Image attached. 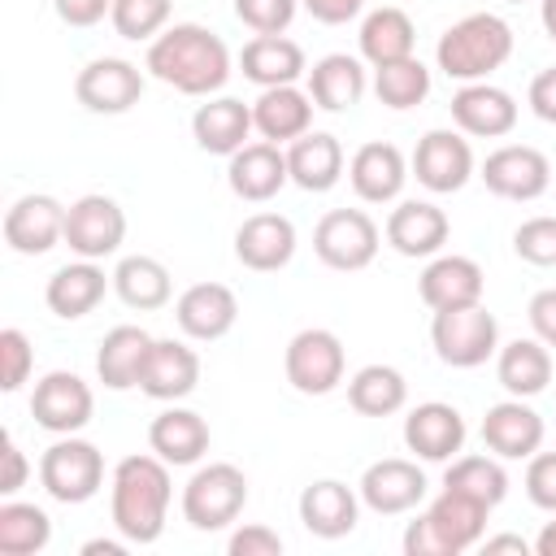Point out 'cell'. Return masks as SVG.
Listing matches in <instances>:
<instances>
[{
    "label": "cell",
    "instance_id": "obj_15",
    "mask_svg": "<svg viewBox=\"0 0 556 556\" xmlns=\"http://www.w3.org/2000/svg\"><path fill=\"white\" fill-rule=\"evenodd\" d=\"M356 491H361V504H365L369 513H378V517H400V513H413V508L426 500L430 482H426V473H421L417 460L382 456V460H374V465L361 473Z\"/></svg>",
    "mask_w": 556,
    "mask_h": 556
},
{
    "label": "cell",
    "instance_id": "obj_51",
    "mask_svg": "<svg viewBox=\"0 0 556 556\" xmlns=\"http://www.w3.org/2000/svg\"><path fill=\"white\" fill-rule=\"evenodd\" d=\"M526 100H530V113H534L539 122L556 126V65H547V70H539V74L530 78Z\"/></svg>",
    "mask_w": 556,
    "mask_h": 556
},
{
    "label": "cell",
    "instance_id": "obj_24",
    "mask_svg": "<svg viewBox=\"0 0 556 556\" xmlns=\"http://www.w3.org/2000/svg\"><path fill=\"white\" fill-rule=\"evenodd\" d=\"M452 122L469 139H504L517 126V100L495 83H460L452 96Z\"/></svg>",
    "mask_w": 556,
    "mask_h": 556
},
{
    "label": "cell",
    "instance_id": "obj_45",
    "mask_svg": "<svg viewBox=\"0 0 556 556\" xmlns=\"http://www.w3.org/2000/svg\"><path fill=\"white\" fill-rule=\"evenodd\" d=\"M30 369H35V348H30L26 330L4 326V330H0V387H4L9 395L22 391L26 378H30Z\"/></svg>",
    "mask_w": 556,
    "mask_h": 556
},
{
    "label": "cell",
    "instance_id": "obj_29",
    "mask_svg": "<svg viewBox=\"0 0 556 556\" xmlns=\"http://www.w3.org/2000/svg\"><path fill=\"white\" fill-rule=\"evenodd\" d=\"M109 287H113V274H104L100 261H83V256H78V261L61 265V269L48 278L43 304H48L61 321H78V317H87V313L100 308V300L109 295Z\"/></svg>",
    "mask_w": 556,
    "mask_h": 556
},
{
    "label": "cell",
    "instance_id": "obj_56",
    "mask_svg": "<svg viewBox=\"0 0 556 556\" xmlns=\"http://www.w3.org/2000/svg\"><path fill=\"white\" fill-rule=\"evenodd\" d=\"M534 556H556V521H547V526L534 534Z\"/></svg>",
    "mask_w": 556,
    "mask_h": 556
},
{
    "label": "cell",
    "instance_id": "obj_2",
    "mask_svg": "<svg viewBox=\"0 0 556 556\" xmlns=\"http://www.w3.org/2000/svg\"><path fill=\"white\" fill-rule=\"evenodd\" d=\"M174 465H165L156 452H135L122 456L113 465L109 478V513H113V530L126 543H156L165 534L169 521V500H174Z\"/></svg>",
    "mask_w": 556,
    "mask_h": 556
},
{
    "label": "cell",
    "instance_id": "obj_31",
    "mask_svg": "<svg viewBox=\"0 0 556 556\" xmlns=\"http://www.w3.org/2000/svg\"><path fill=\"white\" fill-rule=\"evenodd\" d=\"M313 109H317L313 96L300 91L295 83H287V87H265V91L252 100V126H256V135L269 139V143H291V139H300V135L313 130Z\"/></svg>",
    "mask_w": 556,
    "mask_h": 556
},
{
    "label": "cell",
    "instance_id": "obj_23",
    "mask_svg": "<svg viewBox=\"0 0 556 556\" xmlns=\"http://www.w3.org/2000/svg\"><path fill=\"white\" fill-rule=\"evenodd\" d=\"M543 417L530 408V400H500L486 408L482 417V443L486 452H495L500 460H530L543 447Z\"/></svg>",
    "mask_w": 556,
    "mask_h": 556
},
{
    "label": "cell",
    "instance_id": "obj_4",
    "mask_svg": "<svg viewBox=\"0 0 556 556\" xmlns=\"http://www.w3.org/2000/svg\"><path fill=\"white\" fill-rule=\"evenodd\" d=\"M486 504L460 495V491H439L426 513H417L404 530V556H460L482 543L486 530Z\"/></svg>",
    "mask_w": 556,
    "mask_h": 556
},
{
    "label": "cell",
    "instance_id": "obj_35",
    "mask_svg": "<svg viewBox=\"0 0 556 556\" xmlns=\"http://www.w3.org/2000/svg\"><path fill=\"white\" fill-rule=\"evenodd\" d=\"M152 343H156V339H152L143 326H113V330L100 339L96 378H100L109 391H130V387H139L143 361H148Z\"/></svg>",
    "mask_w": 556,
    "mask_h": 556
},
{
    "label": "cell",
    "instance_id": "obj_19",
    "mask_svg": "<svg viewBox=\"0 0 556 556\" xmlns=\"http://www.w3.org/2000/svg\"><path fill=\"white\" fill-rule=\"evenodd\" d=\"M174 321L195 343H217L239 321V295L226 282H191L174 300Z\"/></svg>",
    "mask_w": 556,
    "mask_h": 556
},
{
    "label": "cell",
    "instance_id": "obj_38",
    "mask_svg": "<svg viewBox=\"0 0 556 556\" xmlns=\"http://www.w3.org/2000/svg\"><path fill=\"white\" fill-rule=\"evenodd\" d=\"M113 295L126 304V308H139V313H156L174 300V278L169 269L156 261V256H122L117 269H113Z\"/></svg>",
    "mask_w": 556,
    "mask_h": 556
},
{
    "label": "cell",
    "instance_id": "obj_55",
    "mask_svg": "<svg viewBox=\"0 0 556 556\" xmlns=\"http://www.w3.org/2000/svg\"><path fill=\"white\" fill-rule=\"evenodd\" d=\"M126 552V539H91L83 543V556H122Z\"/></svg>",
    "mask_w": 556,
    "mask_h": 556
},
{
    "label": "cell",
    "instance_id": "obj_11",
    "mask_svg": "<svg viewBox=\"0 0 556 556\" xmlns=\"http://www.w3.org/2000/svg\"><path fill=\"white\" fill-rule=\"evenodd\" d=\"M96 413L91 387L74 369H52L30 391V417L48 434H78Z\"/></svg>",
    "mask_w": 556,
    "mask_h": 556
},
{
    "label": "cell",
    "instance_id": "obj_28",
    "mask_svg": "<svg viewBox=\"0 0 556 556\" xmlns=\"http://www.w3.org/2000/svg\"><path fill=\"white\" fill-rule=\"evenodd\" d=\"M252 130H256L252 126V104H243L235 96H208L191 113V139L208 156H235L248 143Z\"/></svg>",
    "mask_w": 556,
    "mask_h": 556
},
{
    "label": "cell",
    "instance_id": "obj_14",
    "mask_svg": "<svg viewBox=\"0 0 556 556\" xmlns=\"http://www.w3.org/2000/svg\"><path fill=\"white\" fill-rule=\"evenodd\" d=\"M408 169L417 174V182L434 195H452L473 178V148L460 130H426L413 148Z\"/></svg>",
    "mask_w": 556,
    "mask_h": 556
},
{
    "label": "cell",
    "instance_id": "obj_33",
    "mask_svg": "<svg viewBox=\"0 0 556 556\" xmlns=\"http://www.w3.org/2000/svg\"><path fill=\"white\" fill-rule=\"evenodd\" d=\"M287 169L300 191H330L343 178V143L330 130H308L287 143Z\"/></svg>",
    "mask_w": 556,
    "mask_h": 556
},
{
    "label": "cell",
    "instance_id": "obj_1",
    "mask_svg": "<svg viewBox=\"0 0 556 556\" xmlns=\"http://www.w3.org/2000/svg\"><path fill=\"white\" fill-rule=\"evenodd\" d=\"M143 70L182 96L208 100L230 78V48L217 30H208L200 22H174L148 43Z\"/></svg>",
    "mask_w": 556,
    "mask_h": 556
},
{
    "label": "cell",
    "instance_id": "obj_25",
    "mask_svg": "<svg viewBox=\"0 0 556 556\" xmlns=\"http://www.w3.org/2000/svg\"><path fill=\"white\" fill-rule=\"evenodd\" d=\"M408 174H413V169H408L404 152H400L395 143H387V139L361 143V148L352 152V161H348V182H352V191H356L365 204H391V200H400Z\"/></svg>",
    "mask_w": 556,
    "mask_h": 556
},
{
    "label": "cell",
    "instance_id": "obj_48",
    "mask_svg": "<svg viewBox=\"0 0 556 556\" xmlns=\"http://www.w3.org/2000/svg\"><path fill=\"white\" fill-rule=\"evenodd\" d=\"M226 552L230 556H282V534L252 521V526H239L230 539H226Z\"/></svg>",
    "mask_w": 556,
    "mask_h": 556
},
{
    "label": "cell",
    "instance_id": "obj_16",
    "mask_svg": "<svg viewBox=\"0 0 556 556\" xmlns=\"http://www.w3.org/2000/svg\"><path fill=\"white\" fill-rule=\"evenodd\" d=\"M65 208L56 195H43V191H30V195H17L4 213V243L17 252V256H43L52 252L56 243H65Z\"/></svg>",
    "mask_w": 556,
    "mask_h": 556
},
{
    "label": "cell",
    "instance_id": "obj_18",
    "mask_svg": "<svg viewBox=\"0 0 556 556\" xmlns=\"http://www.w3.org/2000/svg\"><path fill=\"white\" fill-rule=\"evenodd\" d=\"M387 243L408 256V261H430L443 252L447 235H452V222L447 213L434 204V200H400L391 213H387V226H382Z\"/></svg>",
    "mask_w": 556,
    "mask_h": 556
},
{
    "label": "cell",
    "instance_id": "obj_26",
    "mask_svg": "<svg viewBox=\"0 0 556 556\" xmlns=\"http://www.w3.org/2000/svg\"><path fill=\"white\" fill-rule=\"evenodd\" d=\"M200 387V356L191 343L182 339H156L148 361H143V378H139V391L148 400H161V404H178L187 400L191 391Z\"/></svg>",
    "mask_w": 556,
    "mask_h": 556
},
{
    "label": "cell",
    "instance_id": "obj_20",
    "mask_svg": "<svg viewBox=\"0 0 556 556\" xmlns=\"http://www.w3.org/2000/svg\"><path fill=\"white\" fill-rule=\"evenodd\" d=\"M295 256V222L282 213H252L235 230V261L252 274H278Z\"/></svg>",
    "mask_w": 556,
    "mask_h": 556
},
{
    "label": "cell",
    "instance_id": "obj_12",
    "mask_svg": "<svg viewBox=\"0 0 556 556\" xmlns=\"http://www.w3.org/2000/svg\"><path fill=\"white\" fill-rule=\"evenodd\" d=\"M74 96L87 113H130L143 96V70L126 56H96L78 70L74 78Z\"/></svg>",
    "mask_w": 556,
    "mask_h": 556
},
{
    "label": "cell",
    "instance_id": "obj_32",
    "mask_svg": "<svg viewBox=\"0 0 556 556\" xmlns=\"http://www.w3.org/2000/svg\"><path fill=\"white\" fill-rule=\"evenodd\" d=\"M239 70L248 83H256L265 91V87H287V83L304 78L308 61H304V48L287 35H252L239 52Z\"/></svg>",
    "mask_w": 556,
    "mask_h": 556
},
{
    "label": "cell",
    "instance_id": "obj_41",
    "mask_svg": "<svg viewBox=\"0 0 556 556\" xmlns=\"http://www.w3.org/2000/svg\"><path fill=\"white\" fill-rule=\"evenodd\" d=\"M52 543V517L39 504L4 500L0 504V556H35Z\"/></svg>",
    "mask_w": 556,
    "mask_h": 556
},
{
    "label": "cell",
    "instance_id": "obj_40",
    "mask_svg": "<svg viewBox=\"0 0 556 556\" xmlns=\"http://www.w3.org/2000/svg\"><path fill=\"white\" fill-rule=\"evenodd\" d=\"M443 486L447 491H460L486 508H500L504 495H508V473L500 465V456H452L447 469H443Z\"/></svg>",
    "mask_w": 556,
    "mask_h": 556
},
{
    "label": "cell",
    "instance_id": "obj_42",
    "mask_svg": "<svg viewBox=\"0 0 556 556\" xmlns=\"http://www.w3.org/2000/svg\"><path fill=\"white\" fill-rule=\"evenodd\" d=\"M374 96L404 113V109H417L426 96H430V70L417 61V56H404V61H391L382 70H374Z\"/></svg>",
    "mask_w": 556,
    "mask_h": 556
},
{
    "label": "cell",
    "instance_id": "obj_36",
    "mask_svg": "<svg viewBox=\"0 0 556 556\" xmlns=\"http://www.w3.org/2000/svg\"><path fill=\"white\" fill-rule=\"evenodd\" d=\"M356 39H361V61L374 65V70H382V65H391V61L413 56V48H417V26H413V17H408L404 9L382 4V9H369V13H365Z\"/></svg>",
    "mask_w": 556,
    "mask_h": 556
},
{
    "label": "cell",
    "instance_id": "obj_13",
    "mask_svg": "<svg viewBox=\"0 0 556 556\" xmlns=\"http://www.w3.org/2000/svg\"><path fill=\"white\" fill-rule=\"evenodd\" d=\"M478 178L486 182L491 195L526 204V200H539L552 187V161L530 143H504V148L486 152Z\"/></svg>",
    "mask_w": 556,
    "mask_h": 556
},
{
    "label": "cell",
    "instance_id": "obj_27",
    "mask_svg": "<svg viewBox=\"0 0 556 556\" xmlns=\"http://www.w3.org/2000/svg\"><path fill=\"white\" fill-rule=\"evenodd\" d=\"M300 521L308 534L317 539H343L356 530V517H361V491H352L348 482L339 478H317L300 491Z\"/></svg>",
    "mask_w": 556,
    "mask_h": 556
},
{
    "label": "cell",
    "instance_id": "obj_49",
    "mask_svg": "<svg viewBox=\"0 0 556 556\" xmlns=\"http://www.w3.org/2000/svg\"><path fill=\"white\" fill-rule=\"evenodd\" d=\"M526 317H530L534 339H539V343H547V348L556 352V287L534 291V295H530V304H526Z\"/></svg>",
    "mask_w": 556,
    "mask_h": 556
},
{
    "label": "cell",
    "instance_id": "obj_6",
    "mask_svg": "<svg viewBox=\"0 0 556 556\" xmlns=\"http://www.w3.org/2000/svg\"><path fill=\"white\" fill-rule=\"evenodd\" d=\"M430 343L434 356L452 369H478L500 352V321L486 313V304L443 308L430 317Z\"/></svg>",
    "mask_w": 556,
    "mask_h": 556
},
{
    "label": "cell",
    "instance_id": "obj_46",
    "mask_svg": "<svg viewBox=\"0 0 556 556\" xmlns=\"http://www.w3.org/2000/svg\"><path fill=\"white\" fill-rule=\"evenodd\" d=\"M300 0H235V17L252 30V35H287V26L295 22Z\"/></svg>",
    "mask_w": 556,
    "mask_h": 556
},
{
    "label": "cell",
    "instance_id": "obj_17",
    "mask_svg": "<svg viewBox=\"0 0 556 556\" xmlns=\"http://www.w3.org/2000/svg\"><path fill=\"white\" fill-rule=\"evenodd\" d=\"M465 434L469 430H465L460 408L443 404V400H426V404L408 408V417H404V447L430 465H447L452 456H460Z\"/></svg>",
    "mask_w": 556,
    "mask_h": 556
},
{
    "label": "cell",
    "instance_id": "obj_21",
    "mask_svg": "<svg viewBox=\"0 0 556 556\" xmlns=\"http://www.w3.org/2000/svg\"><path fill=\"white\" fill-rule=\"evenodd\" d=\"M417 291H421V304H426L430 313L465 308V304H482L486 274H482V265H478L473 256L439 252V256H430V265L421 269Z\"/></svg>",
    "mask_w": 556,
    "mask_h": 556
},
{
    "label": "cell",
    "instance_id": "obj_10",
    "mask_svg": "<svg viewBox=\"0 0 556 556\" xmlns=\"http://www.w3.org/2000/svg\"><path fill=\"white\" fill-rule=\"evenodd\" d=\"M126 239V213L113 195L87 191L65 208V248L83 261H104Z\"/></svg>",
    "mask_w": 556,
    "mask_h": 556
},
{
    "label": "cell",
    "instance_id": "obj_3",
    "mask_svg": "<svg viewBox=\"0 0 556 556\" xmlns=\"http://www.w3.org/2000/svg\"><path fill=\"white\" fill-rule=\"evenodd\" d=\"M513 26L500 13H465L439 35L434 61L456 83H486L513 56Z\"/></svg>",
    "mask_w": 556,
    "mask_h": 556
},
{
    "label": "cell",
    "instance_id": "obj_37",
    "mask_svg": "<svg viewBox=\"0 0 556 556\" xmlns=\"http://www.w3.org/2000/svg\"><path fill=\"white\" fill-rule=\"evenodd\" d=\"M495 378L508 395L534 400L552 382V348L539 339H513L495 352Z\"/></svg>",
    "mask_w": 556,
    "mask_h": 556
},
{
    "label": "cell",
    "instance_id": "obj_22",
    "mask_svg": "<svg viewBox=\"0 0 556 556\" xmlns=\"http://www.w3.org/2000/svg\"><path fill=\"white\" fill-rule=\"evenodd\" d=\"M226 182L239 200L248 204H265L274 200L287 182H291V169H287V152L282 143H269V139H256V143H243L235 156H226Z\"/></svg>",
    "mask_w": 556,
    "mask_h": 556
},
{
    "label": "cell",
    "instance_id": "obj_52",
    "mask_svg": "<svg viewBox=\"0 0 556 556\" xmlns=\"http://www.w3.org/2000/svg\"><path fill=\"white\" fill-rule=\"evenodd\" d=\"M26 473H30L26 452H22L17 439L4 430V473H0V495H17V491L26 486Z\"/></svg>",
    "mask_w": 556,
    "mask_h": 556
},
{
    "label": "cell",
    "instance_id": "obj_54",
    "mask_svg": "<svg viewBox=\"0 0 556 556\" xmlns=\"http://www.w3.org/2000/svg\"><path fill=\"white\" fill-rule=\"evenodd\" d=\"M482 552L486 556H500V552H517V556H530L534 543L521 539V534H495V539H482Z\"/></svg>",
    "mask_w": 556,
    "mask_h": 556
},
{
    "label": "cell",
    "instance_id": "obj_5",
    "mask_svg": "<svg viewBox=\"0 0 556 556\" xmlns=\"http://www.w3.org/2000/svg\"><path fill=\"white\" fill-rule=\"evenodd\" d=\"M178 504H182V517L191 530H204V534L226 530L239 521V513L248 504V473L230 460H208L187 478Z\"/></svg>",
    "mask_w": 556,
    "mask_h": 556
},
{
    "label": "cell",
    "instance_id": "obj_39",
    "mask_svg": "<svg viewBox=\"0 0 556 556\" xmlns=\"http://www.w3.org/2000/svg\"><path fill=\"white\" fill-rule=\"evenodd\" d=\"M348 404L361 417H391L408 404V382L395 365H361L348 378Z\"/></svg>",
    "mask_w": 556,
    "mask_h": 556
},
{
    "label": "cell",
    "instance_id": "obj_53",
    "mask_svg": "<svg viewBox=\"0 0 556 556\" xmlns=\"http://www.w3.org/2000/svg\"><path fill=\"white\" fill-rule=\"evenodd\" d=\"M300 4H304L308 17L321 22V26H343V22H352V17L365 9V0H300Z\"/></svg>",
    "mask_w": 556,
    "mask_h": 556
},
{
    "label": "cell",
    "instance_id": "obj_47",
    "mask_svg": "<svg viewBox=\"0 0 556 556\" xmlns=\"http://www.w3.org/2000/svg\"><path fill=\"white\" fill-rule=\"evenodd\" d=\"M526 495L534 508L556 513V452H534L526 460Z\"/></svg>",
    "mask_w": 556,
    "mask_h": 556
},
{
    "label": "cell",
    "instance_id": "obj_44",
    "mask_svg": "<svg viewBox=\"0 0 556 556\" xmlns=\"http://www.w3.org/2000/svg\"><path fill=\"white\" fill-rule=\"evenodd\" d=\"M513 252L526 261V265H539V269H556V217H526L517 230H513Z\"/></svg>",
    "mask_w": 556,
    "mask_h": 556
},
{
    "label": "cell",
    "instance_id": "obj_9",
    "mask_svg": "<svg viewBox=\"0 0 556 556\" xmlns=\"http://www.w3.org/2000/svg\"><path fill=\"white\" fill-rule=\"evenodd\" d=\"M282 369L300 395H330L348 374L343 339L326 326H308V330L291 334V343L282 352Z\"/></svg>",
    "mask_w": 556,
    "mask_h": 556
},
{
    "label": "cell",
    "instance_id": "obj_57",
    "mask_svg": "<svg viewBox=\"0 0 556 556\" xmlns=\"http://www.w3.org/2000/svg\"><path fill=\"white\" fill-rule=\"evenodd\" d=\"M539 22H543L547 39L556 43V0H539Z\"/></svg>",
    "mask_w": 556,
    "mask_h": 556
},
{
    "label": "cell",
    "instance_id": "obj_7",
    "mask_svg": "<svg viewBox=\"0 0 556 556\" xmlns=\"http://www.w3.org/2000/svg\"><path fill=\"white\" fill-rule=\"evenodd\" d=\"M39 482L56 504H87L104 486V452L78 434H56L39 456Z\"/></svg>",
    "mask_w": 556,
    "mask_h": 556
},
{
    "label": "cell",
    "instance_id": "obj_30",
    "mask_svg": "<svg viewBox=\"0 0 556 556\" xmlns=\"http://www.w3.org/2000/svg\"><path fill=\"white\" fill-rule=\"evenodd\" d=\"M213 434H208V421L195 413V408H182V404H169L152 417L148 426V447L165 460V465H200V456L208 452Z\"/></svg>",
    "mask_w": 556,
    "mask_h": 556
},
{
    "label": "cell",
    "instance_id": "obj_50",
    "mask_svg": "<svg viewBox=\"0 0 556 556\" xmlns=\"http://www.w3.org/2000/svg\"><path fill=\"white\" fill-rule=\"evenodd\" d=\"M56 17L74 30H87V26H100L109 13H113V0H52Z\"/></svg>",
    "mask_w": 556,
    "mask_h": 556
},
{
    "label": "cell",
    "instance_id": "obj_34",
    "mask_svg": "<svg viewBox=\"0 0 556 556\" xmlns=\"http://www.w3.org/2000/svg\"><path fill=\"white\" fill-rule=\"evenodd\" d=\"M365 87H369L365 61L348 56V52H326L308 70V96H313V104L321 113H348L352 104H361Z\"/></svg>",
    "mask_w": 556,
    "mask_h": 556
},
{
    "label": "cell",
    "instance_id": "obj_58",
    "mask_svg": "<svg viewBox=\"0 0 556 556\" xmlns=\"http://www.w3.org/2000/svg\"><path fill=\"white\" fill-rule=\"evenodd\" d=\"M508 4H521V0H508Z\"/></svg>",
    "mask_w": 556,
    "mask_h": 556
},
{
    "label": "cell",
    "instance_id": "obj_8",
    "mask_svg": "<svg viewBox=\"0 0 556 556\" xmlns=\"http://www.w3.org/2000/svg\"><path fill=\"white\" fill-rule=\"evenodd\" d=\"M378 248H382V230L365 208H330L313 226V252L326 269L356 274V269L374 265Z\"/></svg>",
    "mask_w": 556,
    "mask_h": 556
},
{
    "label": "cell",
    "instance_id": "obj_43",
    "mask_svg": "<svg viewBox=\"0 0 556 556\" xmlns=\"http://www.w3.org/2000/svg\"><path fill=\"white\" fill-rule=\"evenodd\" d=\"M169 13H174V0H113V30L130 43H152L165 26H169Z\"/></svg>",
    "mask_w": 556,
    "mask_h": 556
}]
</instances>
